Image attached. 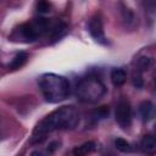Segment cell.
Wrapping results in <instances>:
<instances>
[{
	"mask_svg": "<svg viewBox=\"0 0 156 156\" xmlns=\"http://www.w3.org/2000/svg\"><path fill=\"white\" fill-rule=\"evenodd\" d=\"M79 115L73 106H63L48 115L33 130V143H40L45 135L56 129L72 128L78 123Z\"/></svg>",
	"mask_w": 156,
	"mask_h": 156,
	"instance_id": "cell-1",
	"label": "cell"
},
{
	"mask_svg": "<svg viewBox=\"0 0 156 156\" xmlns=\"http://www.w3.org/2000/svg\"><path fill=\"white\" fill-rule=\"evenodd\" d=\"M39 88L46 101L56 104L63 101L69 95L68 80L55 73H45L39 79Z\"/></svg>",
	"mask_w": 156,
	"mask_h": 156,
	"instance_id": "cell-2",
	"label": "cell"
},
{
	"mask_svg": "<svg viewBox=\"0 0 156 156\" xmlns=\"http://www.w3.org/2000/svg\"><path fill=\"white\" fill-rule=\"evenodd\" d=\"M106 93L104 83L96 77H88L82 79L76 87V94L83 102H95L100 100Z\"/></svg>",
	"mask_w": 156,
	"mask_h": 156,
	"instance_id": "cell-3",
	"label": "cell"
},
{
	"mask_svg": "<svg viewBox=\"0 0 156 156\" xmlns=\"http://www.w3.org/2000/svg\"><path fill=\"white\" fill-rule=\"evenodd\" d=\"M115 117L122 128H128L132 124V107L127 99H121L116 106Z\"/></svg>",
	"mask_w": 156,
	"mask_h": 156,
	"instance_id": "cell-4",
	"label": "cell"
},
{
	"mask_svg": "<svg viewBox=\"0 0 156 156\" xmlns=\"http://www.w3.org/2000/svg\"><path fill=\"white\" fill-rule=\"evenodd\" d=\"M89 33L90 35L93 37V39L102 45H106L107 44V39H106V35H105V32H104V26H102V20L99 15H95L90 18L89 21Z\"/></svg>",
	"mask_w": 156,
	"mask_h": 156,
	"instance_id": "cell-5",
	"label": "cell"
},
{
	"mask_svg": "<svg viewBox=\"0 0 156 156\" xmlns=\"http://www.w3.org/2000/svg\"><path fill=\"white\" fill-rule=\"evenodd\" d=\"M140 149L145 155L152 156L156 154V138L151 135H145L140 141Z\"/></svg>",
	"mask_w": 156,
	"mask_h": 156,
	"instance_id": "cell-6",
	"label": "cell"
},
{
	"mask_svg": "<svg viewBox=\"0 0 156 156\" xmlns=\"http://www.w3.org/2000/svg\"><path fill=\"white\" fill-rule=\"evenodd\" d=\"M139 112L144 121H150L156 115V107L151 101H143L139 105Z\"/></svg>",
	"mask_w": 156,
	"mask_h": 156,
	"instance_id": "cell-7",
	"label": "cell"
},
{
	"mask_svg": "<svg viewBox=\"0 0 156 156\" xmlns=\"http://www.w3.org/2000/svg\"><path fill=\"white\" fill-rule=\"evenodd\" d=\"M96 150V144L94 141H87L73 149V156H88Z\"/></svg>",
	"mask_w": 156,
	"mask_h": 156,
	"instance_id": "cell-8",
	"label": "cell"
},
{
	"mask_svg": "<svg viewBox=\"0 0 156 156\" xmlns=\"http://www.w3.org/2000/svg\"><path fill=\"white\" fill-rule=\"evenodd\" d=\"M110 77H111V82L115 87H121L122 84H124L127 74H126V71L122 69V68H113L111 71Z\"/></svg>",
	"mask_w": 156,
	"mask_h": 156,
	"instance_id": "cell-9",
	"label": "cell"
},
{
	"mask_svg": "<svg viewBox=\"0 0 156 156\" xmlns=\"http://www.w3.org/2000/svg\"><path fill=\"white\" fill-rule=\"evenodd\" d=\"M27 58H28V55L26 52H23V51H20V52H17L15 55V57L12 58L11 63L9 65V67L11 69H18L27 62Z\"/></svg>",
	"mask_w": 156,
	"mask_h": 156,
	"instance_id": "cell-10",
	"label": "cell"
},
{
	"mask_svg": "<svg viewBox=\"0 0 156 156\" xmlns=\"http://www.w3.org/2000/svg\"><path fill=\"white\" fill-rule=\"evenodd\" d=\"M115 146H116V149L119 150L121 152H130V151H132L130 144H129L127 140H124L123 138H117V139L115 140Z\"/></svg>",
	"mask_w": 156,
	"mask_h": 156,
	"instance_id": "cell-11",
	"label": "cell"
},
{
	"mask_svg": "<svg viewBox=\"0 0 156 156\" xmlns=\"http://www.w3.org/2000/svg\"><path fill=\"white\" fill-rule=\"evenodd\" d=\"M37 11L39 13H49L51 11V5L48 1H39L37 2Z\"/></svg>",
	"mask_w": 156,
	"mask_h": 156,
	"instance_id": "cell-12",
	"label": "cell"
},
{
	"mask_svg": "<svg viewBox=\"0 0 156 156\" xmlns=\"http://www.w3.org/2000/svg\"><path fill=\"white\" fill-rule=\"evenodd\" d=\"M133 84L136 88H141L143 87V78L140 76V71H138V69H136V73L133 74Z\"/></svg>",
	"mask_w": 156,
	"mask_h": 156,
	"instance_id": "cell-13",
	"label": "cell"
},
{
	"mask_svg": "<svg viewBox=\"0 0 156 156\" xmlns=\"http://www.w3.org/2000/svg\"><path fill=\"white\" fill-rule=\"evenodd\" d=\"M57 147H58V143H57V141H52V143H50L49 146H48V154L51 155Z\"/></svg>",
	"mask_w": 156,
	"mask_h": 156,
	"instance_id": "cell-14",
	"label": "cell"
},
{
	"mask_svg": "<svg viewBox=\"0 0 156 156\" xmlns=\"http://www.w3.org/2000/svg\"><path fill=\"white\" fill-rule=\"evenodd\" d=\"M30 156H45V154H43V152L39 151V150H35V151H33V152L30 154Z\"/></svg>",
	"mask_w": 156,
	"mask_h": 156,
	"instance_id": "cell-15",
	"label": "cell"
},
{
	"mask_svg": "<svg viewBox=\"0 0 156 156\" xmlns=\"http://www.w3.org/2000/svg\"><path fill=\"white\" fill-rule=\"evenodd\" d=\"M155 83H156V76H155Z\"/></svg>",
	"mask_w": 156,
	"mask_h": 156,
	"instance_id": "cell-16",
	"label": "cell"
}]
</instances>
